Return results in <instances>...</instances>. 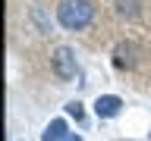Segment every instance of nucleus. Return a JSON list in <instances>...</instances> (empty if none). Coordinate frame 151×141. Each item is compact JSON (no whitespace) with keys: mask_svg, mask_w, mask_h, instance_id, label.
<instances>
[{"mask_svg":"<svg viewBox=\"0 0 151 141\" xmlns=\"http://www.w3.org/2000/svg\"><path fill=\"white\" fill-rule=\"evenodd\" d=\"M57 19H60L63 28L79 31V28H85L94 19V6L88 3V0H63V3L57 6Z\"/></svg>","mask_w":151,"mask_h":141,"instance_id":"nucleus-1","label":"nucleus"},{"mask_svg":"<svg viewBox=\"0 0 151 141\" xmlns=\"http://www.w3.org/2000/svg\"><path fill=\"white\" fill-rule=\"evenodd\" d=\"M50 63H54L57 78H63V82H69L76 75V53H73V47H57L54 56H50Z\"/></svg>","mask_w":151,"mask_h":141,"instance_id":"nucleus-2","label":"nucleus"},{"mask_svg":"<svg viewBox=\"0 0 151 141\" xmlns=\"http://www.w3.org/2000/svg\"><path fill=\"white\" fill-rule=\"evenodd\" d=\"M120 110H123V100L116 97V94H104V97L94 100V113H98L101 119H113Z\"/></svg>","mask_w":151,"mask_h":141,"instance_id":"nucleus-3","label":"nucleus"},{"mask_svg":"<svg viewBox=\"0 0 151 141\" xmlns=\"http://www.w3.org/2000/svg\"><path fill=\"white\" fill-rule=\"evenodd\" d=\"M69 132H66V122L63 119H54V122H47V129L41 132V141H63Z\"/></svg>","mask_w":151,"mask_h":141,"instance_id":"nucleus-4","label":"nucleus"},{"mask_svg":"<svg viewBox=\"0 0 151 141\" xmlns=\"http://www.w3.org/2000/svg\"><path fill=\"white\" fill-rule=\"evenodd\" d=\"M132 53H135L132 44H120V47H116V66H132V63H135Z\"/></svg>","mask_w":151,"mask_h":141,"instance_id":"nucleus-5","label":"nucleus"},{"mask_svg":"<svg viewBox=\"0 0 151 141\" xmlns=\"http://www.w3.org/2000/svg\"><path fill=\"white\" fill-rule=\"evenodd\" d=\"M116 9H120L123 16H135V13H139V6H135V0H120V3H116Z\"/></svg>","mask_w":151,"mask_h":141,"instance_id":"nucleus-6","label":"nucleus"},{"mask_svg":"<svg viewBox=\"0 0 151 141\" xmlns=\"http://www.w3.org/2000/svg\"><path fill=\"white\" fill-rule=\"evenodd\" d=\"M66 113H69V116H76V119H82V103H79V100L66 103Z\"/></svg>","mask_w":151,"mask_h":141,"instance_id":"nucleus-7","label":"nucleus"},{"mask_svg":"<svg viewBox=\"0 0 151 141\" xmlns=\"http://www.w3.org/2000/svg\"><path fill=\"white\" fill-rule=\"evenodd\" d=\"M63 141H82V138H79V135H76V132H73V135H66Z\"/></svg>","mask_w":151,"mask_h":141,"instance_id":"nucleus-8","label":"nucleus"}]
</instances>
